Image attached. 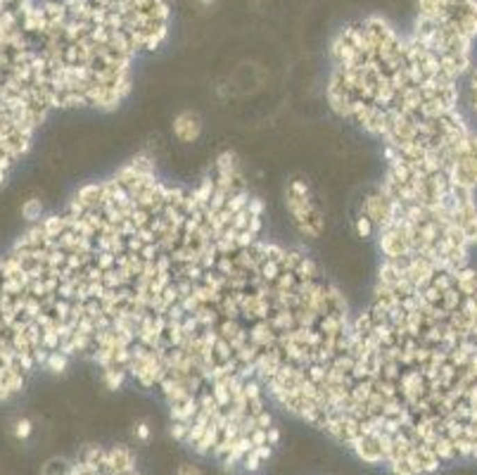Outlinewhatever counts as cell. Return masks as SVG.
<instances>
[{"label": "cell", "mask_w": 477, "mask_h": 475, "mask_svg": "<svg viewBox=\"0 0 477 475\" xmlns=\"http://www.w3.org/2000/svg\"><path fill=\"white\" fill-rule=\"evenodd\" d=\"M463 105H465L468 117L477 124V55L473 60L470 72L465 74V79H463Z\"/></svg>", "instance_id": "obj_10"}, {"label": "cell", "mask_w": 477, "mask_h": 475, "mask_svg": "<svg viewBox=\"0 0 477 475\" xmlns=\"http://www.w3.org/2000/svg\"><path fill=\"white\" fill-rule=\"evenodd\" d=\"M352 316L314 257L261 235L216 259L188 295L178 328L200 366L261 385L275 409L318 430Z\"/></svg>", "instance_id": "obj_3"}, {"label": "cell", "mask_w": 477, "mask_h": 475, "mask_svg": "<svg viewBox=\"0 0 477 475\" xmlns=\"http://www.w3.org/2000/svg\"><path fill=\"white\" fill-rule=\"evenodd\" d=\"M283 207L295 233L304 240H318L325 233V212L304 178H290L283 188Z\"/></svg>", "instance_id": "obj_8"}, {"label": "cell", "mask_w": 477, "mask_h": 475, "mask_svg": "<svg viewBox=\"0 0 477 475\" xmlns=\"http://www.w3.org/2000/svg\"><path fill=\"white\" fill-rule=\"evenodd\" d=\"M202 119H200L197 112L193 109H183L174 117V124H171V133L178 143H195L200 136H202Z\"/></svg>", "instance_id": "obj_9"}, {"label": "cell", "mask_w": 477, "mask_h": 475, "mask_svg": "<svg viewBox=\"0 0 477 475\" xmlns=\"http://www.w3.org/2000/svg\"><path fill=\"white\" fill-rule=\"evenodd\" d=\"M328 105L382 146V155L477 166V124L463 79L437 65L385 17L340 29L330 45Z\"/></svg>", "instance_id": "obj_4"}, {"label": "cell", "mask_w": 477, "mask_h": 475, "mask_svg": "<svg viewBox=\"0 0 477 475\" xmlns=\"http://www.w3.org/2000/svg\"><path fill=\"white\" fill-rule=\"evenodd\" d=\"M382 178L356 212V231L380 259L470 264L477 247V166L382 155Z\"/></svg>", "instance_id": "obj_5"}, {"label": "cell", "mask_w": 477, "mask_h": 475, "mask_svg": "<svg viewBox=\"0 0 477 475\" xmlns=\"http://www.w3.org/2000/svg\"><path fill=\"white\" fill-rule=\"evenodd\" d=\"M45 475H145L126 444H93L53 463Z\"/></svg>", "instance_id": "obj_7"}, {"label": "cell", "mask_w": 477, "mask_h": 475, "mask_svg": "<svg viewBox=\"0 0 477 475\" xmlns=\"http://www.w3.org/2000/svg\"><path fill=\"white\" fill-rule=\"evenodd\" d=\"M409 38L458 79L477 55V0H416Z\"/></svg>", "instance_id": "obj_6"}, {"label": "cell", "mask_w": 477, "mask_h": 475, "mask_svg": "<svg viewBox=\"0 0 477 475\" xmlns=\"http://www.w3.org/2000/svg\"><path fill=\"white\" fill-rule=\"evenodd\" d=\"M176 475H207L197 463H183L181 468L176 471Z\"/></svg>", "instance_id": "obj_11"}, {"label": "cell", "mask_w": 477, "mask_h": 475, "mask_svg": "<svg viewBox=\"0 0 477 475\" xmlns=\"http://www.w3.org/2000/svg\"><path fill=\"white\" fill-rule=\"evenodd\" d=\"M318 433L389 475L477 461V269L380 259Z\"/></svg>", "instance_id": "obj_2"}, {"label": "cell", "mask_w": 477, "mask_h": 475, "mask_svg": "<svg viewBox=\"0 0 477 475\" xmlns=\"http://www.w3.org/2000/svg\"><path fill=\"white\" fill-rule=\"evenodd\" d=\"M261 235L266 207L233 153L195 183L134 157L79 188L0 257V402L74 361L150 392L197 281Z\"/></svg>", "instance_id": "obj_1"}]
</instances>
